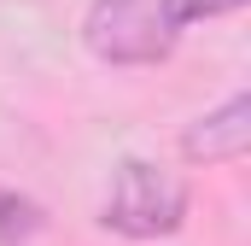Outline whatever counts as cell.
I'll list each match as a JSON object with an SVG mask.
<instances>
[{
	"label": "cell",
	"instance_id": "1",
	"mask_svg": "<svg viewBox=\"0 0 251 246\" xmlns=\"http://www.w3.org/2000/svg\"><path fill=\"white\" fill-rule=\"evenodd\" d=\"M193 24V0H94L82 18V47L100 64H158Z\"/></svg>",
	"mask_w": 251,
	"mask_h": 246
},
{
	"label": "cell",
	"instance_id": "2",
	"mask_svg": "<svg viewBox=\"0 0 251 246\" xmlns=\"http://www.w3.org/2000/svg\"><path fill=\"white\" fill-rule=\"evenodd\" d=\"M100 223L123 241H158V235H176L187 223V182L152 158H123L111 170L105 187V205H100Z\"/></svg>",
	"mask_w": 251,
	"mask_h": 246
},
{
	"label": "cell",
	"instance_id": "3",
	"mask_svg": "<svg viewBox=\"0 0 251 246\" xmlns=\"http://www.w3.org/2000/svg\"><path fill=\"white\" fill-rule=\"evenodd\" d=\"M246 147H251V94L222 100L216 112H204L199 123H187V135H181V153H187L193 164H228Z\"/></svg>",
	"mask_w": 251,
	"mask_h": 246
},
{
	"label": "cell",
	"instance_id": "4",
	"mask_svg": "<svg viewBox=\"0 0 251 246\" xmlns=\"http://www.w3.org/2000/svg\"><path fill=\"white\" fill-rule=\"evenodd\" d=\"M41 229H47V211H41L29 193L0 187V246H24V241H35Z\"/></svg>",
	"mask_w": 251,
	"mask_h": 246
},
{
	"label": "cell",
	"instance_id": "5",
	"mask_svg": "<svg viewBox=\"0 0 251 246\" xmlns=\"http://www.w3.org/2000/svg\"><path fill=\"white\" fill-rule=\"evenodd\" d=\"M246 0H193V24L199 18H222V12H240Z\"/></svg>",
	"mask_w": 251,
	"mask_h": 246
}]
</instances>
